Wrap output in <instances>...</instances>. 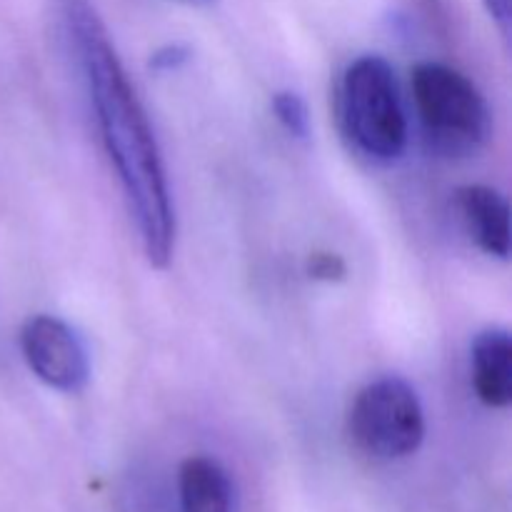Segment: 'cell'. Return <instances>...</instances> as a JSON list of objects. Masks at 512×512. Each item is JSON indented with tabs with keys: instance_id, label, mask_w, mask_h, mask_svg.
<instances>
[{
	"instance_id": "1",
	"label": "cell",
	"mask_w": 512,
	"mask_h": 512,
	"mask_svg": "<svg viewBox=\"0 0 512 512\" xmlns=\"http://www.w3.org/2000/svg\"><path fill=\"white\" fill-rule=\"evenodd\" d=\"M63 20L140 248L150 268L165 270L175 255L178 215L148 110L130 83L95 5L90 0H63Z\"/></svg>"
},
{
	"instance_id": "2",
	"label": "cell",
	"mask_w": 512,
	"mask_h": 512,
	"mask_svg": "<svg viewBox=\"0 0 512 512\" xmlns=\"http://www.w3.org/2000/svg\"><path fill=\"white\" fill-rule=\"evenodd\" d=\"M338 120L350 148L365 160L390 165L410 138L408 110L393 65L380 55H360L338 83Z\"/></svg>"
},
{
	"instance_id": "3",
	"label": "cell",
	"mask_w": 512,
	"mask_h": 512,
	"mask_svg": "<svg viewBox=\"0 0 512 512\" xmlns=\"http://www.w3.org/2000/svg\"><path fill=\"white\" fill-rule=\"evenodd\" d=\"M425 148L445 160H465L485 148L493 118L485 95L460 70L425 60L410 75Z\"/></svg>"
},
{
	"instance_id": "4",
	"label": "cell",
	"mask_w": 512,
	"mask_h": 512,
	"mask_svg": "<svg viewBox=\"0 0 512 512\" xmlns=\"http://www.w3.org/2000/svg\"><path fill=\"white\" fill-rule=\"evenodd\" d=\"M348 435L355 448L375 460H403L425 440V413L418 393L398 375L370 380L348 408Z\"/></svg>"
},
{
	"instance_id": "5",
	"label": "cell",
	"mask_w": 512,
	"mask_h": 512,
	"mask_svg": "<svg viewBox=\"0 0 512 512\" xmlns=\"http://www.w3.org/2000/svg\"><path fill=\"white\" fill-rule=\"evenodd\" d=\"M20 353L30 373L65 395L83 393L90 380L88 348L65 320L55 315H33L20 328Z\"/></svg>"
},
{
	"instance_id": "6",
	"label": "cell",
	"mask_w": 512,
	"mask_h": 512,
	"mask_svg": "<svg viewBox=\"0 0 512 512\" xmlns=\"http://www.w3.org/2000/svg\"><path fill=\"white\" fill-rule=\"evenodd\" d=\"M455 208L480 250L490 258H510V205L490 185H463L455 190Z\"/></svg>"
},
{
	"instance_id": "7",
	"label": "cell",
	"mask_w": 512,
	"mask_h": 512,
	"mask_svg": "<svg viewBox=\"0 0 512 512\" xmlns=\"http://www.w3.org/2000/svg\"><path fill=\"white\" fill-rule=\"evenodd\" d=\"M470 380L478 400L503 410L512 403V340L503 328H488L475 335L470 348Z\"/></svg>"
},
{
	"instance_id": "8",
	"label": "cell",
	"mask_w": 512,
	"mask_h": 512,
	"mask_svg": "<svg viewBox=\"0 0 512 512\" xmlns=\"http://www.w3.org/2000/svg\"><path fill=\"white\" fill-rule=\"evenodd\" d=\"M180 510L183 512H233L235 490L228 470L208 455L185 458L178 470Z\"/></svg>"
},
{
	"instance_id": "9",
	"label": "cell",
	"mask_w": 512,
	"mask_h": 512,
	"mask_svg": "<svg viewBox=\"0 0 512 512\" xmlns=\"http://www.w3.org/2000/svg\"><path fill=\"white\" fill-rule=\"evenodd\" d=\"M275 120L285 128V133L298 140L310 138V110L305 100L293 90H278L270 100Z\"/></svg>"
},
{
	"instance_id": "10",
	"label": "cell",
	"mask_w": 512,
	"mask_h": 512,
	"mask_svg": "<svg viewBox=\"0 0 512 512\" xmlns=\"http://www.w3.org/2000/svg\"><path fill=\"white\" fill-rule=\"evenodd\" d=\"M308 275L318 283H340L348 275V265L338 253L318 250L308 258Z\"/></svg>"
},
{
	"instance_id": "11",
	"label": "cell",
	"mask_w": 512,
	"mask_h": 512,
	"mask_svg": "<svg viewBox=\"0 0 512 512\" xmlns=\"http://www.w3.org/2000/svg\"><path fill=\"white\" fill-rule=\"evenodd\" d=\"M190 50L180 43L163 45L160 50H155L153 58H150V68L158 70V73H170V70H178L180 65L188 63Z\"/></svg>"
},
{
	"instance_id": "12",
	"label": "cell",
	"mask_w": 512,
	"mask_h": 512,
	"mask_svg": "<svg viewBox=\"0 0 512 512\" xmlns=\"http://www.w3.org/2000/svg\"><path fill=\"white\" fill-rule=\"evenodd\" d=\"M490 18L498 23L503 38H510V0H485Z\"/></svg>"
},
{
	"instance_id": "13",
	"label": "cell",
	"mask_w": 512,
	"mask_h": 512,
	"mask_svg": "<svg viewBox=\"0 0 512 512\" xmlns=\"http://www.w3.org/2000/svg\"><path fill=\"white\" fill-rule=\"evenodd\" d=\"M183 3H195V5H205V3H213V0H183Z\"/></svg>"
}]
</instances>
